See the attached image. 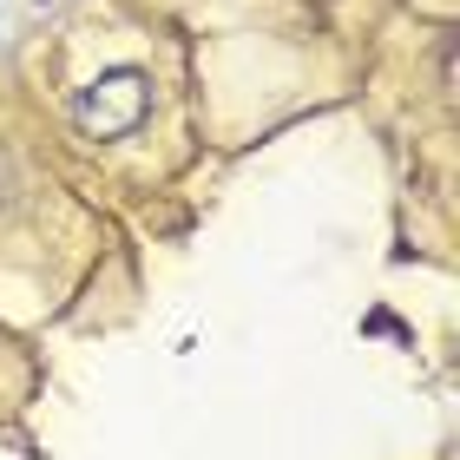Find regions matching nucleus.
I'll return each instance as SVG.
<instances>
[{
	"instance_id": "1",
	"label": "nucleus",
	"mask_w": 460,
	"mask_h": 460,
	"mask_svg": "<svg viewBox=\"0 0 460 460\" xmlns=\"http://www.w3.org/2000/svg\"><path fill=\"white\" fill-rule=\"evenodd\" d=\"M145 112H152V79H145L138 66H112V73H99L86 93L73 99V119H79V132L86 138H125V132H138Z\"/></svg>"
},
{
	"instance_id": "2",
	"label": "nucleus",
	"mask_w": 460,
	"mask_h": 460,
	"mask_svg": "<svg viewBox=\"0 0 460 460\" xmlns=\"http://www.w3.org/2000/svg\"><path fill=\"white\" fill-rule=\"evenodd\" d=\"M7 204H13V164L0 158V211H7Z\"/></svg>"
}]
</instances>
